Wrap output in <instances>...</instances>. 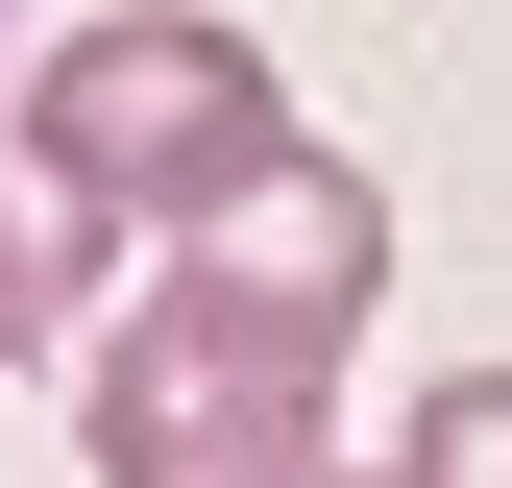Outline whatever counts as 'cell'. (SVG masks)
I'll list each match as a JSON object with an SVG mask.
<instances>
[{"mask_svg": "<svg viewBox=\"0 0 512 488\" xmlns=\"http://www.w3.org/2000/svg\"><path fill=\"white\" fill-rule=\"evenodd\" d=\"M366 293H391V196L342 147H293L244 220L171 244V293L98 318V488H342L317 391H342Z\"/></svg>", "mask_w": 512, "mask_h": 488, "instance_id": "obj_1", "label": "cell"}, {"mask_svg": "<svg viewBox=\"0 0 512 488\" xmlns=\"http://www.w3.org/2000/svg\"><path fill=\"white\" fill-rule=\"evenodd\" d=\"M25 171L74 196V244L98 220H171V244H196V220H244L293 171V98H269V49H244L220 0H122V25H74L25 74Z\"/></svg>", "mask_w": 512, "mask_h": 488, "instance_id": "obj_2", "label": "cell"}, {"mask_svg": "<svg viewBox=\"0 0 512 488\" xmlns=\"http://www.w3.org/2000/svg\"><path fill=\"white\" fill-rule=\"evenodd\" d=\"M49 293H74V196H49V171L0 147V366L49 342Z\"/></svg>", "mask_w": 512, "mask_h": 488, "instance_id": "obj_3", "label": "cell"}, {"mask_svg": "<svg viewBox=\"0 0 512 488\" xmlns=\"http://www.w3.org/2000/svg\"><path fill=\"white\" fill-rule=\"evenodd\" d=\"M415 488H512V366H464V391L415 415Z\"/></svg>", "mask_w": 512, "mask_h": 488, "instance_id": "obj_4", "label": "cell"}, {"mask_svg": "<svg viewBox=\"0 0 512 488\" xmlns=\"http://www.w3.org/2000/svg\"><path fill=\"white\" fill-rule=\"evenodd\" d=\"M391 488H415V464H391Z\"/></svg>", "mask_w": 512, "mask_h": 488, "instance_id": "obj_5", "label": "cell"}]
</instances>
